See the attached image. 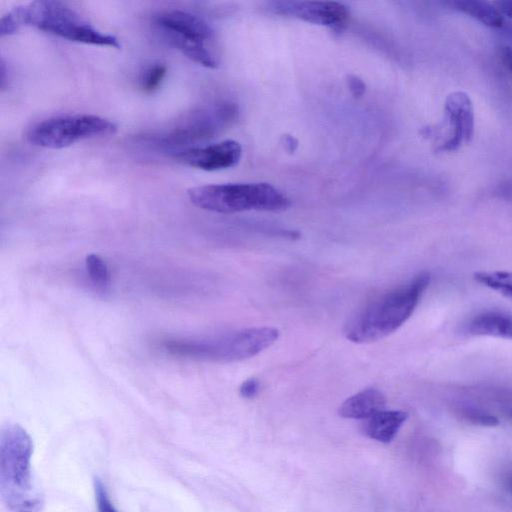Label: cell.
Instances as JSON below:
<instances>
[{
    "instance_id": "2",
    "label": "cell",
    "mask_w": 512,
    "mask_h": 512,
    "mask_svg": "<svg viewBox=\"0 0 512 512\" xmlns=\"http://www.w3.org/2000/svg\"><path fill=\"white\" fill-rule=\"evenodd\" d=\"M23 25L77 43L121 47L117 37L98 30L75 10L58 1L38 0L13 8L0 20V35L14 34Z\"/></svg>"
},
{
    "instance_id": "23",
    "label": "cell",
    "mask_w": 512,
    "mask_h": 512,
    "mask_svg": "<svg viewBox=\"0 0 512 512\" xmlns=\"http://www.w3.org/2000/svg\"><path fill=\"white\" fill-rule=\"evenodd\" d=\"M503 16L512 20V0L496 1L493 3Z\"/></svg>"
},
{
    "instance_id": "11",
    "label": "cell",
    "mask_w": 512,
    "mask_h": 512,
    "mask_svg": "<svg viewBox=\"0 0 512 512\" xmlns=\"http://www.w3.org/2000/svg\"><path fill=\"white\" fill-rule=\"evenodd\" d=\"M242 155L240 144L225 140L204 147H189L174 158L181 164L205 171H217L235 166Z\"/></svg>"
},
{
    "instance_id": "13",
    "label": "cell",
    "mask_w": 512,
    "mask_h": 512,
    "mask_svg": "<svg viewBox=\"0 0 512 512\" xmlns=\"http://www.w3.org/2000/svg\"><path fill=\"white\" fill-rule=\"evenodd\" d=\"M384 394L376 388H367L347 398L339 408V415L348 419H368L383 410Z\"/></svg>"
},
{
    "instance_id": "8",
    "label": "cell",
    "mask_w": 512,
    "mask_h": 512,
    "mask_svg": "<svg viewBox=\"0 0 512 512\" xmlns=\"http://www.w3.org/2000/svg\"><path fill=\"white\" fill-rule=\"evenodd\" d=\"M237 106L220 102L213 106L193 111L161 135L152 137L158 148H175L190 145L213 137L231 125L237 118Z\"/></svg>"
},
{
    "instance_id": "20",
    "label": "cell",
    "mask_w": 512,
    "mask_h": 512,
    "mask_svg": "<svg viewBox=\"0 0 512 512\" xmlns=\"http://www.w3.org/2000/svg\"><path fill=\"white\" fill-rule=\"evenodd\" d=\"M464 416L470 421L478 425L494 426L498 424V419L488 413L482 411L468 410Z\"/></svg>"
},
{
    "instance_id": "22",
    "label": "cell",
    "mask_w": 512,
    "mask_h": 512,
    "mask_svg": "<svg viewBox=\"0 0 512 512\" xmlns=\"http://www.w3.org/2000/svg\"><path fill=\"white\" fill-rule=\"evenodd\" d=\"M347 85L354 97H361L365 93V84L357 76L349 75L347 77Z\"/></svg>"
},
{
    "instance_id": "12",
    "label": "cell",
    "mask_w": 512,
    "mask_h": 512,
    "mask_svg": "<svg viewBox=\"0 0 512 512\" xmlns=\"http://www.w3.org/2000/svg\"><path fill=\"white\" fill-rule=\"evenodd\" d=\"M464 331L472 336L512 340V314L495 310L481 312L466 323Z\"/></svg>"
},
{
    "instance_id": "6",
    "label": "cell",
    "mask_w": 512,
    "mask_h": 512,
    "mask_svg": "<svg viewBox=\"0 0 512 512\" xmlns=\"http://www.w3.org/2000/svg\"><path fill=\"white\" fill-rule=\"evenodd\" d=\"M164 37L184 56L207 68H216L219 60L211 48L214 33L201 17L182 10H164L154 16Z\"/></svg>"
},
{
    "instance_id": "16",
    "label": "cell",
    "mask_w": 512,
    "mask_h": 512,
    "mask_svg": "<svg viewBox=\"0 0 512 512\" xmlns=\"http://www.w3.org/2000/svg\"><path fill=\"white\" fill-rule=\"evenodd\" d=\"M474 279L512 301V271H478L474 273Z\"/></svg>"
},
{
    "instance_id": "10",
    "label": "cell",
    "mask_w": 512,
    "mask_h": 512,
    "mask_svg": "<svg viewBox=\"0 0 512 512\" xmlns=\"http://www.w3.org/2000/svg\"><path fill=\"white\" fill-rule=\"evenodd\" d=\"M444 115L449 130L438 150L454 152L473 138L475 117L470 96L464 91L449 93L444 102Z\"/></svg>"
},
{
    "instance_id": "25",
    "label": "cell",
    "mask_w": 512,
    "mask_h": 512,
    "mask_svg": "<svg viewBox=\"0 0 512 512\" xmlns=\"http://www.w3.org/2000/svg\"><path fill=\"white\" fill-rule=\"evenodd\" d=\"M505 486L512 493V476L506 480Z\"/></svg>"
},
{
    "instance_id": "5",
    "label": "cell",
    "mask_w": 512,
    "mask_h": 512,
    "mask_svg": "<svg viewBox=\"0 0 512 512\" xmlns=\"http://www.w3.org/2000/svg\"><path fill=\"white\" fill-rule=\"evenodd\" d=\"M187 194L196 207L225 214L249 210L275 212L290 206L286 195L268 183L204 185L190 188Z\"/></svg>"
},
{
    "instance_id": "18",
    "label": "cell",
    "mask_w": 512,
    "mask_h": 512,
    "mask_svg": "<svg viewBox=\"0 0 512 512\" xmlns=\"http://www.w3.org/2000/svg\"><path fill=\"white\" fill-rule=\"evenodd\" d=\"M166 74V64L161 62L151 64L144 70L140 78L142 92L146 94L155 92L161 86Z\"/></svg>"
},
{
    "instance_id": "9",
    "label": "cell",
    "mask_w": 512,
    "mask_h": 512,
    "mask_svg": "<svg viewBox=\"0 0 512 512\" xmlns=\"http://www.w3.org/2000/svg\"><path fill=\"white\" fill-rule=\"evenodd\" d=\"M268 10L277 15L327 26L335 31L344 29L350 17L348 8L335 1H272L268 3Z\"/></svg>"
},
{
    "instance_id": "19",
    "label": "cell",
    "mask_w": 512,
    "mask_h": 512,
    "mask_svg": "<svg viewBox=\"0 0 512 512\" xmlns=\"http://www.w3.org/2000/svg\"><path fill=\"white\" fill-rule=\"evenodd\" d=\"M94 491L98 512H118L112 504L104 484L98 478L94 480Z\"/></svg>"
},
{
    "instance_id": "26",
    "label": "cell",
    "mask_w": 512,
    "mask_h": 512,
    "mask_svg": "<svg viewBox=\"0 0 512 512\" xmlns=\"http://www.w3.org/2000/svg\"><path fill=\"white\" fill-rule=\"evenodd\" d=\"M511 418H512V412H511Z\"/></svg>"
},
{
    "instance_id": "15",
    "label": "cell",
    "mask_w": 512,
    "mask_h": 512,
    "mask_svg": "<svg viewBox=\"0 0 512 512\" xmlns=\"http://www.w3.org/2000/svg\"><path fill=\"white\" fill-rule=\"evenodd\" d=\"M447 5L488 27L499 28L504 25V16L493 3L474 0H456L447 2Z\"/></svg>"
},
{
    "instance_id": "17",
    "label": "cell",
    "mask_w": 512,
    "mask_h": 512,
    "mask_svg": "<svg viewBox=\"0 0 512 512\" xmlns=\"http://www.w3.org/2000/svg\"><path fill=\"white\" fill-rule=\"evenodd\" d=\"M87 274L98 288H106L110 284V273L107 263L97 254H89L85 259Z\"/></svg>"
},
{
    "instance_id": "3",
    "label": "cell",
    "mask_w": 512,
    "mask_h": 512,
    "mask_svg": "<svg viewBox=\"0 0 512 512\" xmlns=\"http://www.w3.org/2000/svg\"><path fill=\"white\" fill-rule=\"evenodd\" d=\"M430 280V273L422 271L408 283L369 303L345 324L346 338L363 344L378 341L395 332L413 314Z\"/></svg>"
},
{
    "instance_id": "21",
    "label": "cell",
    "mask_w": 512,
    "mask_h": 512,
    "mask_svg": "<svg viewBox=\"0 0 512 512\" xmlns=\"http://www.w3.org/2000/svg\"><path fill=\"white\" fill-rule=\"evenodd\" d=\"M258 390L259 382L256 379L251 378L241 384L239 393L243 398H252L258 393Z\"/></svg>"
},
{
    "instance_id": "1",
    "label": "cell",
    "mask_w": 512,
    "mask_h": 512,
    "mask_svg": "<svg viewBox=\"0 0 512 512\" xmlns=\"http://www.w3.org/2000/svg\"><path fill=\"white\" fill-rule=\"evenodd\" d=\"M33 442L17 423L0 432V497L5 512H43L44 499L31 469Z\"/></svg>"
},
{
    "instance_id": "24",
    "label": "cell",
    "mask_w": 512,
    "mask_h": 512,
    "mask_svg": "<svg viewBox=\"0 0 512 512\" xmlns=\"http://www.w3.org/2000/svg\"><path fill=\"white\" fill-rule=\"evenodd\" d=\"M504 66L512 73V47H506L502 51Z\"/></svg>"
},
{
    "instance_id": "4",
    "label": "cell",
    "mask_w": 512,
    "mask_h": 512,
    "mask_svg": "<svg viewBox=\"0 0 512 512\" xmlns=\"http://www.w3.org/2000/svg\"><path fill=\"white\" fill-rule=\"evenodd\" d=\"M279 337L273 327H255L164 343L172 355L209 362H234L250 358L270 347Z\"/></svg>"
},
{
    "instance_id": "7",
    "label": "cell",
    "mask_w": 512,
    "mask_h": 512,
    "mask_svg": "<svg viewBox=\"0 0 512 512\" xmlns=\"http://www.w3.org/2000/svg\"><path fill=\"white\" fill-rule=\"evenodd\" d=\"M117 126L109 119L93 114L51 117L29 128L26 138L34 146L61 149L85 139L113 135Z\"/></svg>"
},
{
    "instance_id": "14",
    "label": "cell",
    "mask_w": 512,
    "mask_h": 512,
    "mask_svg": "<svg viewBox=\"0 0 512 512\" xmlns=\"http://www.w3.org/2000/svg\"><path fill=\"white\" fill-rule=\"evenodd\" d=\"M407 418L408 414L405 411L383 409L366 419L363 430L369 438L389 443Z\"/></svg>"
}]
</instances>
